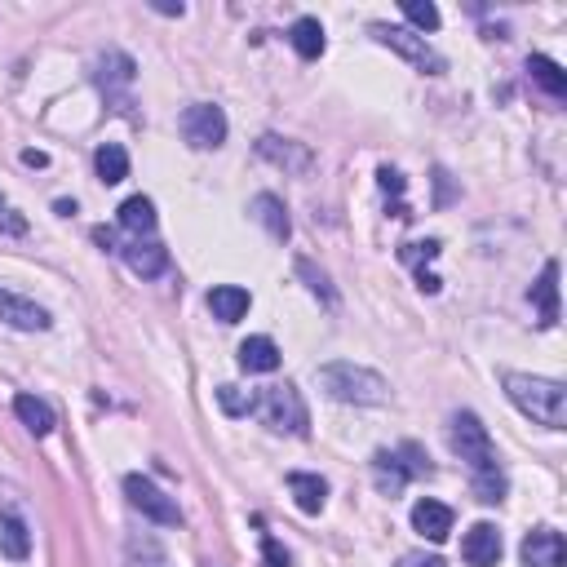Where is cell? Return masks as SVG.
Segmentation results:
<instances>
[{"label":"cell","mask_w":567,"mask_h":567,"mask_svg":"<svg viewBox=\"0 0 567 567\" xmlns=\"http://www.w3.org/2000/svg\"><path fill=\"white\" fill-rule=\"evenodd\" d=\"M505 395L510 404L523 412V417L541 421L550 430H563L567 426V386L554 377H532V373H505L501 377Z\"/></svg>","instance_id":"6da1fadb"},{"label":"cell","mask_w":567,"mask_h":567,"mask_svg":"<svg viewBox=\"0 0 567 567\" xmlns=\"http://www.w3.org/2000/svg\"><path fill=\"white\" fill-rule=\"evenodd\" d=\"M319 386H324L337 404H386V395H390L386 377L364 364H346V359L319 368Z\"/></svg>","instance_id":"7a4b0ae2"},{"label":"cell","mask_w":567,"mask_h":567,"mask_svg":"<svg viewBox=\"0 0 567 567\" xmlns=\"http://www.w3.org/2000/svg\"><path fill=\"white\" fill-rule=\"evenodd\" d=\"M253 412H262V421L271 430H280V435H306V430H311V412H306V399H302V390H297L293 381H284V386H266L262 395H257Z\"/></svg>","instance_id":"3957f363"},{"label":"cell","mask_w":567,"mask_h":567,"mask_svg":"<svg viewBox=\"0 0 567 567\" xmlns=\"http://www.w3.org/2000/svg\"><path fill=\"white\" fill-rule=\"evenodd\" d=\"M452 448H457V457L470 466V479L474 474H497V448H492L488 430H483V421L474 417V412H457L452 417Z\"/></svg>","instance_id":"277c9868"},{"label":"cell","mask_w":567,"mask_h":567,"mask_svg":"<svg viewBox=\"0 0 567 567\" xmlns=\"http://www.w3.org/2000/svg\"><path fill=\"white\" fill-rule=\"evenodd\" d=\"M178 129H182V138H187V147H195V151H218L226 142V116L213 102H191V107L182 111Z\"/></svg>","instance_id":"5b68a950"},{"label":"cell","mask_w":567,"mask_h":567,"mask_svg":"<svg viewBox=\"0 0 567 567\" xmlns=\"http://www.w3.org/2000/svg\"><path fill=\"white\" fill-rule=\"evenodd\" d=\"M368 32H373V36H377V40H381V45H386V49H395V54H404L408 63L417 67V71H426V76H443V67H448V63H443V58L435 54V49L426 45V36H412L408 27L373 23V27H368Z\"/></svg>","instance_id":"8992f818"},{"label":"cell","mask_w":567,"mask_h":567,"mask_svg":"<svg viewBox=\"0 0 567 567\" xmlns=\"http://www.w3.org/2000/svg\"><path fill=\"white\" fill-rule=\"evenodd\" d=\"M125 497H129L133 510L147 514V519H151V523H160V528H178V523H182L178 501L164 497L156 483L142 479V474H129V479H125Z\"/></svg>","instance_id":"52a82bcc"},{"label":"cell","mask_w":567,"mask_h":567,"mask_svg":"<svg viewBox=\"0 0 567 567\" xmlns=\"http://www.w3.org/2000/svg\"><path fill=\"white\" fill-rule=\"evenodd\" d=\"M0 324L23 328V333H45L54 319H49L45 306H36V302H27V297L9 293V288H0Z\"/></svg>","instance_id":"ba28073f"},{"label":"cell","mask_w":567,"mask_h":567,"mask_svg":"<svg viewBox=\"0 0 567 567\" xmlns=\"http://www.w3.org/2000/svg\"><path fill=\"white\" fill-rule=\"evenodd\" d=\"M501 532L492 523H474V528L461 536V559L470 567H497L501 563Z\"/></svg>","instance_id":"9c48e42d"},{"label":"cell","mask_w":567,"mask_h":567,"mask_svg":"<svg viewBox=\"0 0 567 567\" xmlns=\"http://www.w3.org/2000/svg\"><path fill=\"white\" fill-rule=\"evenodd\" d=\"M523 567H563L567 559V545L563 536L554 528H532L528 536H523Z\"/></svg>","instance_id":"30bf717a"},{"label":"cell","mask_w":567,"mask_h":567,"mask_svg":"<svg viewBox=\"0 0 567 567\" xmlns=\"http://www.w3.org/2000/svg\"><path fill=\"white\" fill-rule=\"evenodd\" d=\"M257 156L280 164V169H288V173L311 169V151L297 147V142H288V138H275V133H262V138H257Z\"/></svg>","instance_id":"8fae6325"},{"label":"cell","mask_w":567,"mask_h":567,"mask_svg":"<svg viewBox=\"0 0 567 567\" xmlns=\"http://www.w3.org/2000/svg\"><path fill=\"white\" fill-rule=\"evenodd\" d=\"M125 253V262H129V271L133 275H142V280H156V275L169 271V249L156 240H133L129 249H120Z\"/></svg>","instance_id":"7c38bea8"},{"label":"cell","mask_w":567,"mask_h":567,"mask_svg":"<svg viewBox=\"0 0 567 567\" xmlns=\"http://www.w3.org/2000/svg\"><path fill=\"white\" fill-rule=\"evenodd\" d=\"M412 528H417L421 536H426V541H448V536H452V510H448V505H443V501H417V505H412Z\"/></svg>","instance_id":"4fadbf2b"},{"label":"cell","mask_w":567,"mask_h":567,"mask_svg":"<svg viewBox=\"0 0 567 567\" xmlns=\"http://www.w3.org/2000/svg\"><path fill=\"white\" fill-rule=\"evenodd\" d=\"M249 306H253V297H249V288H240V284H218L209 293V311H213V319H222V324L244 319Z\"/></svg>","instance_id":"5bb4252c"},{"label":"cell","mask_w":567,"mask_h":567,"mask_svg":"<svg viewBox=\"0 0 567 567\" xmlns=\"http://www.w3.org/2000/svg\"><path fill=\"white\" fill-rule=\"evenodd\" d=\"M288 492H293L297 510L302 514H319L328 505V483L319 474H306V470H293L288 474Z\"/></svg>","instance_id":"9a60e30c"},{"label":"cell","mask_w":567,"mask_h":567,"mask_svg":"<svg viewBox=\"0 0 567 567\" xmlns=\"http://www.w3.org/2000/svg\"><path fill=\"white\" fill-rule=\"evenodd\" d=\"M532 302L536 311H541V324H559V262H545L541 280L532 284Z\"/></svg>","instance_id":"2e32d148"},{"label":"cell","mask_w":567,"mask_h":567,"mask_svg":"<svg viewBox=\"0 0 567 567\" xmlns=\"http://www.w3.org/2000/svg\"><path fill=\"white\" fill-rule=\"evenodd\" d=\"M240 368L244 373H275L280 368V346L271 337H249V342H240Z\"/></svg>","instance_id":"e0dca14e"},{"label":"cell","mask_w":567,"mask_h":567,"mask_svg":"<svg viewBox=\"0 0 567 567\" xmlns=\"http://www.w3.org/2000/svg\"><path fill=\"white\" fill-rule=\"evenodd\" d=\"M253 218L257 222H262L266 226V235H271V240H288V235H293V222H288V209H284V204L280 200H275V195H257V200H253Z\"/></svg>","instance_id":"ac0fdd59"},{"label":"cell","mask_w":567,"mask_h":567,"mask_svg":"<svg viewBox=\"0 0 567 567\" xmlns=\"http://www.w3.org/2000/svg\"><path fill=\"white\" fill-rule=\"evenodd\" d=\"M0 554L14 563H23L27 554H32V532H27V523L18 519V514H5V519H0Z\"/></svg>","instance_id":"d6986e66"},{"label":"cell","mask_w":567,"mask_h":567,"mask_svg":"<svg viewBox=\"0 0 567 567\" xmlns=\"http://www.w3.org/2000/svg\"><path fill=\"white\" fill-rule=\"evenodd\" d=\"M14 412H18V421H23V426L32 430L36 439H45L49 430H54V408H49L45 399H36V395H18V399H14Z\"/></svg>","instance_id":"ffe728a7"},{"label":"cell","mask_w":567,"mask_h":567,"mask_svg":"<svg viewBox=\"0 0 567 567\" xmlns=\"http://www.w3.org/2000/svg\"><path fill=\"white\" fill-rule=\"evenodd\" d=\"M120 226L125 231H133L142 240V235L156 231V204L147 200V195H129L125 204H120Z\"/></svg>","instance_id":"44dd1931"},{"label":"cell","mask_w":567,"mask_h":567,"mask_svg":"<svg viewBox=\"0 0 567 567\" xmlns=\"http://www.w3.org/2000/svg\"><path fill=\"white\" fill-rule=\"evenodd\" d=\"M94 169H98V178L107 182V187H116V182L129 178V151L120 147V142H102L98 156H94Z\"/></svg>","instance_id":"7402d4cb"},{"label":"cell","mask_w":567,"mask_h":567,"mask_svg":"<svg viewBox=\"0 0 567 567\" xmlns=\"http://www.w3.org/2000/svg\"><path fill=\"white\" fill-rule=\"evenodd\" d=\"M133 58L129 54H120V49H107V54L98 58V80L107 89H125V85H133Z\"/></svg>","instance_id":"603a6c76"},{"label":"cell","mask_w":567,"mask_h":567,"mask_svg":"<svg viewBox=\"0 0 567 567\" xmlns=\"http://www.w3.org/2000/svg\"><path fill=\"white\" fill-rule=\"evenodd\" d=\"M528 71H532V80H536V85H541L550 98H563V94H567V71L554 63V58L532 54V58H528Z\"/></svg>","instance_id":"cb8c5ba5"},{"label":"cell","mask_w":567,"mask_h":567,"mask_svg":"<svg viewBox=\"0 0 567 567\" xmlns=\"http://www.w3.org/2000/svg\"><path fill=\"white\" fill-rule=\"evenodd\" d=\"M373 479H377V488L386 492V497H399L404 483H408V474H404V466H399L395 452H377L373 457Z\"/></svg>","instance_id":"d4e9b609"},{"label":"cell","mask_w":567,"mask_h":567,"mask_svg":"<svg viewBox=\"0 0 567 567\" xmlns=\"http://www.w3.org/2000/svg\"><path fill=\"white\" fill-rule=\"evenodd\" d=\"M288 40H293V49L302 58H319V54H324V27H319V18H297L293 32H288Z\"/></svg>","instance_id":"484cf974"},{"label":"cell","mask_w":567,"mask_h":567,"mask_svg":"<svg viewBox=\"0 0 567 567\" xmlns=\"http://www.w3.org/2000/svg\"><path fill=\"white\" fill-rule=\"evenodd\" d=\"M218 404H222V412H231V417H249L257 408V395L253 390H240V386H218Z\"/></svg>","instance_id":"4316f807"},{"label":"cell","mask_w":567,"mask_h":567,"mask_svg":"<svg viewBox=\"0 0 567 567\" xmlns=\"http://www.w3.org/2000/svg\"><path fill=\"white\" fill-rule=\"evenodd\" d=\"M404 18L412 27H421V32H439V9L430 5V0H404Z\"/></svg>","instance_id":"83f0119b"},{"label":"cell","mask_w":567,"mask_h":567,"mask_svg":"<svg viewBox=\"0 0 567 567\" xmlns=\"http://www.w3.org/2000/svg\"><path fill=\"white\" fill-rule=\"evenodd\" d=\"M395 457H399V466H404L408 479H426V474H430V461H426V452H421L417 443H404Z\"/></svg>","instance_id":"f1b7e54d"},{"label":"cell","mask_w":567,"mask_h":567,"mask_svg":"<svg viewBox=\"0 0 567 567\" xmlns=\"http://www.w3.org/2000/svg\"><path fill=\"white\" fill-rule=\"evenodd\" d=\"M474 492H479V501H488V505H497V501H505V474L497 470V474H474Z\"/></svg>","instance_id":"f546056e"},{"label":"cell","mask_w":567,"mask_h":567,"mask_svg":"<svg viewBox=\"0 0 567 567\" xmlns=\"http://www.w3.org/2000/svg\"><path fill=\"white\" fill-rule=\"evenodd\" d=\"M262 567H288V554L275 536H262Z\"/></svg>","instance_id":"4dcf8cb0"},{"label":"cell","mask_w":567,"mask_h":567,"mask_svg":"<svg viewBox=\"0 0 567 567\" xmlns=\"http://www.w3.org/2000/svg\"><path fill=\"white\" fill-rule=\"evenodd\" d=\"M297 275H306V280H311V293H324V302H333V288H328V280L315 271L311 262H306V257H302V262H297Z\"/></svg>","instance_id":"1f68e13d"},{"label":"cell","mask_w":567,"mask_h":567,"mask_svg":"<svg viewBox=\"0 0 567 567\" xmlns=\"http://www.w3.org/2000/svg\"><path fill=\"white\" fill-rule=\"evenodd\" d=\"M399 257H404V262H421V257H426V262H430V257H439V240H426V244H404V253H399Z\"/></svg>","instance_id":"d6a6232c"},{"label":"cell","mask_w":567,"mask_h":567,"mask_svg":"<svg viewBox=\"0 0 567 567\" xmlns=\"http://www.w3.org/2000/svg\"><path fill=\"white\" fill-rule=\"evenodd\" d=\"M377 182H381V191H390V195H404V187H408V182H404V173H399V169H390V164L377 173Z\"/></svg>","instance_id":"836d02e7"},{"label":"cell","mask_w":567,"mask_h":567,"mask_svg":"<svg viewBox=\"0 0 567 567\" xmlns=\"http://www.w3.org/2000/svg\"><path fill=\"white\" fill-rule=\"evenodd\" d=\"M399 567H443V559L439 554H404Z\"/></svg>","instance_id":"e575fe53"},{"label":"cell","mask_w":567,"mask_h":567,"mask_svg":"<svg viewBox=\"0 0 567 567\" xmlns=\"http://www.w3.org/2000/svg\"><path fill=\"white\" fill-rule=\"evenodd\" d=\"M94 244H98V249H107V253H120L116 249V235H111L107 226H94Z\"/></svg>","instance_id":"d590c367"},{"label":"cell","mask_w":567,"mask_h":567,"mask_svg":"<svg viewBox=\"0 0 567 567\" xmlns=\"http://www.w3.org/2000/svg\"><path fill=\"white\" fill-rule=\"evenodd\" d=\"M0 231H5V235H23V231H27V222L18 218V213H5V218H0Z\"/></svg>","instance_id":"8d00e7d4"},{"label":"cell","mask_w":567,"mask_h":567,"mask_svg":"<svg viewBox=\"0 0 567 567\" xmlns=\"http://www.w3.org/2000/svg\"><path fill=\"white\" fill-rule=\"evenodd\" d=\"M417 284H421V293H439V275H430V271H417Z\"/></svg>","instance_id":"74e56055"},{"label":"cell","mask_w":567,"mask_h":567,"mask_svg":"<svg viewBox=\"0 0 567 567\" xmlns=\"http://www.w3.org/2000/svg\"><path fill=\"white\" fill-rule=\"evenodd\" d=\"M156 14H169V18H182V14H187V9H182V5H173V0H156Z\"/></svg>","instance_id":"f35d334b"},{"label":"cell","mask_w":567,"mask_h":567,"mask_svg":"<svg viewBox=\"0 0 567 567\" xmlns=\"http://www.w3.org/2000/svg\"><path fill=\"white\" fill-rule=\"evenodd\" d=\"M23 164H32V169H45L49 156H45V151H23Z\"/></svg>","instance_id":"ab89813d"},{"label":"cell","mask_w":567,"mask_h":567,"mask_svg":"<svg viewBox=\"0 0 567 567\" xmlns=\"http://www.w3.org/2000/svg\"><path fill=\"white\" fill-rule=\"evenodd\" d=\"M0 213H5V195H0Z\"/></svg>","instance_id":"60d3db41"}]
</instances>
